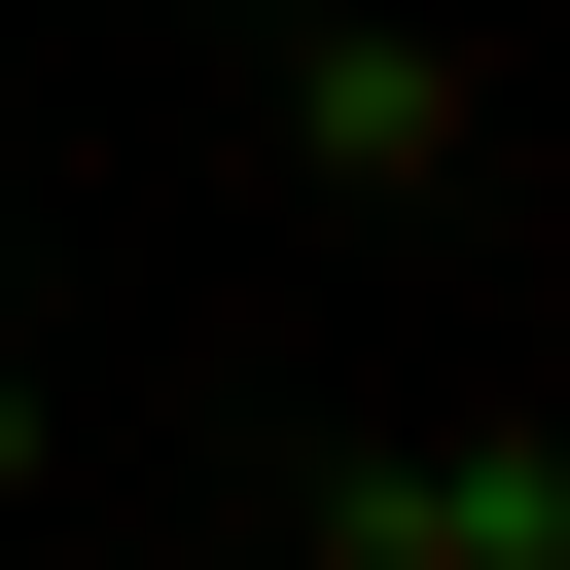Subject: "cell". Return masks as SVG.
Returning a JSON list of instances; mask_svg holds the SVG:
<instances>
[{
  "label": "cell",
  "instance_id": "6da1fadb",
  "mask_svg": "<svg viewBox=\"0 0 570 570\" xmlns=\"http://www.w3.org/2000/svg\"><path fill=\"white\" fill-rule=\"evenodd\" d=\"M321 570H570L534 428H428V463H321Z\"/></svg>",
  "mask_w": 570,
  "mask_h": 570
},
{
  "label": "cell",
  "instance_id": "7a4b0ae2",
  "mask_svg": "<svg viewBox=\"0 0 570 570\" xmlns=\"http://www.w3.org/2000/svg\"><path fill=\"white\" fill-rule=\"evenodd\" d=\"M285 178H463V36L321 0V36H285Z\"/></svg>",
  "mask_w": 570,
  "mask_h": 570
},
{
  "label": "cell",
  "instance_id": "3957f363",
  "mask_svg": "<svg viewBox=\"0 0 570 570\" xmlns=\"http://www.w3.org/2000/svg\"><path fill=\"white\" fill-rule=\"evenodd\" d=\"M0 499H36V392H0Z\"/></svg>",
  "mask_w": 570,
  "mask_h": 570
}]
</instances>
